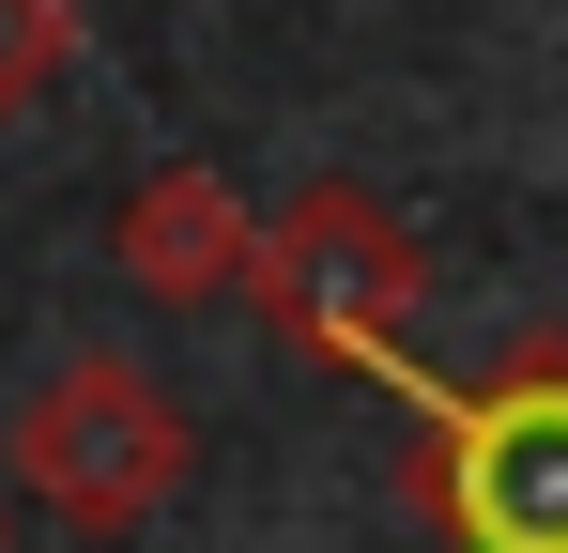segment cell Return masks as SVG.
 <instances>
[{
	"label": "cell",
	"instance_id": "1",
	"mask_svg": "<svg viewBox=\"0 0 568 553\" xmlns=\"http://www.w3.org/2000/svg\"><path fill=\"white\" fill-rule=\"evenodd\" d=\"M185 400L154 384V369L123 354H62L31 400H16V476H31V507H62V523H93V539H123V523H154L170 492H185Z\"/></svg>",
	"mask_w": 568,
	"mask_h": 553
},
{
	"label": "cell",
	"instance_id": "2",
	"mask_svg": "<svg viewBox=\"0 0 568 553\" xmlns=\"http://www.w3.org/2000/svg\"><path fill=\"white\" fill-rule=\"evenodd\" d=\"M246 308H262L277 339H323V354H354V369H399L415 308H430V262H415V231L384 215L369 184H307V200L262 215Z\"/></svg>",
	"mask_w": 568,
	"mask_h": 553
},
{
	"label": "cell",
	"instance_id": "3",
	"mask_svg": "<svg viewBox=\"0 0 568 553\" xmlns=\"http://www.w3.org/2000/svg\"><path fill=\"white\" fill-rule=\"evenodd\" d=\"M446 492H462V523H476L491 553H568V369H554V354H523V369L462 415Z\"/></svg>",
	"mask_w": 568,
	"mask_h": 553
},
{
	"label": "cell",
	"instance_id": "5",
	"mask_svg": "<svg viewBox=\"0 0 568 553\" xmlns=\"http://www.w3.org/2000/svg\"><path fill=\"white\" fill-rule=\"evenodd\" d=\"M78 62V0H0V123Z\"/></svg>",
	"mask_w": 568,
	"mask_h": 553
},
{
	"label": "cell",
	"instance_id": "4",
	"mask_svg": "<svg viewBox=\"0 0 568 553\" xmlns=\"http://www.w3.org/2000/svg\"><path fill=\"white\" fill-rule=\"evenodd\" d=\"M246 262H262V231H246V200H231L215 170H154L139 200H123V276H139L154 308L246 292Z\"/></svg>",
	"mask_w": 568,
	"mask_h": 553
}]
</instances>
